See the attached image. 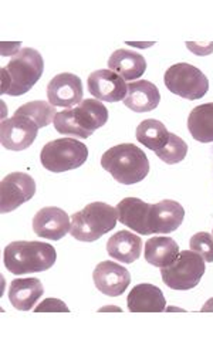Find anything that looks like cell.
I'll list each match as a JSON object with an SVG mask.
<instances>
[{
	"instance_id": "obj_13",
	"label": "cell",
	"mask_w": 213,
	"mask_h": 355,
	"mask_svg": "<svg viewBox=\"0 0 213 355\" xmlns=\"http://www.w3.org/2000/svg\"><path fill=\"white\" fill-rule=\"evenodd\" d=\"M185 218V209L179 202L164 199L151 205L148 226L151 234H168L175 232Z\"/></svg>"
},
{
	"instance_id": "obj_20",
	"label": "cell",
	"mask_w": 213,
	"mask_h": 355,
	"mask_svg": "<svg viewBox=\"0 0 213 355\" xmlns=\"http://www.w3.org/2000/svg\"><path fill=\"white\" fill-rule=\"evenodd\" d=\"M141 252V238L128 230H121L115 233L107 242V253L121 263H134L139 259Z\"/></svg>"
},
{
	"instance_id": "obj_11",
	"label": "cell",
	"mask_w": 213,
	"mask_h": 355,
	"mask_svg": "<svg viewBox=\"0 0 213 355\" xmlns=\"http://www.w3.org/2000/svg\"><path fill=\"white\" fill-rule=\"evenodd\" d=\"M88 93L100 101L118 103L127 97L126 80L112 70H97L88 76Z\"/></svg>"
},
{
	"instance_id": "obj_24",
	"label": "cell",
	"mask_w": 213,
	"mask_h": 355,
	"mask_svg": "<svg viewBox=\"0 0 213 355\" xmlns=\"http://www.w3.org/2000/svg\"><path fill=\"white\" fill-rule=\"evenodd\" d=\"M137 139L151 151H160L168 144L169 132L158 120H145L137 128Z\"/></svg>"
},
{
	"instance_id": "obj_14",
	"label": "cell",
	"mask_w": 213,
	"mask_h": 355,
	"mask_svg": "<svg viewBox=\"0 0 213 355\" xmlns=\"http://www.w3.org/2000/svg\"><path fill=\"white\" fill-rule=\"evenodd\" d=\"M93 280L97 290L103 294L108 295V297H118L130 286L131 275L121 264L107 260L96 266Z\"/></svg>"
},
{
	"instance_id": "obj_17",
	"label": "cell",
	"mask_w": 213,
	"mask_h": 355,
	"mask_svg": "<svg viewBox=\"0 0 213 355\" xmlns=\"http://www.w3.org/2000/svg\"><path fill=\"white\" fill-rule=\"evenodd\" d=\"M127 306L131 313H161L165 311L167 302L161 288L142 283L130 291Z\"/></svg>"
},
{
	"instance_id": "obj_1",
	"label": "cell",
	"mask_w": 213,
	"mask_h": 355,
	"mask_svg": "<svg viewBox=\"0 0 213 355\" xmlns=\"http://www.w3.org/2000/svg\"><path fill=\"white\" fill-rule=\"evenodd\" d=\"M44 71L42 54L30 47L19 50L2 69V94L19 97L28 93Z\"/></svg>"
},
{
	"instance_id": "obj_18",
	"label": "cell",
	"mask_w": 213,
	"mask_h": 355,
	"mask_svg": "<svg viewBox=\"0 0 213 355\" xmlns=\"http://www.w3.org/2000/svg\"><path fill=\"white\" fill-rule=\"evenodd\" d=\"M161 94L158 87L146 80H139L128 84L124 104L134 112H149L160 105Z\"/></svg>"
},
{
	"instance_id": "obj_27",
	"label": "cell",
	"mask_w": 213,
	"mask_h": 355,
	"mask_svg": "<svg viewBox=\"0 0 213 355\" xmlns=\"http://www.w3.org/2000/svg\"><path fill=\"white\" fill-rule=\"evenodd\" d=\"M191 250L202 256L207 263H213V234L207 232H199L194 234L189 242Z\"/></svg>"
},
{
	"instance_id": "obj_12",
	"label": "cell",
	"mask_w": 213,
	"mask_h": 355,
	"mask_svg": "<svg viewBox=\"0 0 213 355\" xmlns=\"http://www.w3.org/2000/svg\"><path fill=\"white\" fill-rule=\"evenodd\" d=\"M47 98L54 107L73 108L83 101L81 78L71 73H62L53 77L47 85Z\"/></svg>"
},
{
	"instance_id": "obj_8",
	"label": "cell",
	"mask_w": 213,
	"mask_h": 355,
	"mask_svg": "<svg viewBox=\"0 0 213 355\" xmlns=\"http://www.w3.org/2000/svg\"><path fill=\"white\" fill-rule=\"evenodd\" d=\"M164 83L168 90L185 100H199L209 90L206 76L192 64L178 63L165 71Z\"/></svg>"
},
{
	"instance_id": "obj_9",
	"label": "cell",
	"mask_w": 213,
	"mask_h": 355,
	"mask_svg": "<svg viewBox=\"0 0 213 355\" xmlns=\"http://www.w3.org/2000/svg\"><path fill=\"white\" fill-rule=\"evenodd\" d=\"M36 193V182L24 172H13L5 176L0 184V211L9 214L20 205L28 202Z\"/></svg>"
},
{
	"instance_id": "obj_3",
	"label": "cell",
	"mask_w": 213,
	"mask_h": 355,
	"mask_svg": "<svg viewBox=\"0 0 213 355\" xmlns=\"http://www.w3.org/2000/svg\"><path fill=\"white\" fill-rule=\"evenodd\" d=\"M101 166L123 185L144 181L149 173V161L145 153L134 144H119L104 153Z\"/></svg>"
},
{
	"instance_id": "obj_15",
	"label": "cell",
	"mask_w": 213,
	"mask_h": 355,
	"mask_svg": "<svg viewBox=\"0 0 213 355\" xmlns=\"http://www.w3.org/2000/svg\"><path fill=\"white\" fill-rule=\"evenodd\" d=\"M71 229V218L66 211L56 208V206H47L40 209L33 218V230L39 238L49 241L63 239Z\"/></svg>"
},
{
	"instance_id": "obj_6",
	"label": "cell",
	"mask_w": 213,
	"mask_h": 355,
	"mask_svg": "<svg viewBox=\"0 0 213 355\" xmlns=\"http://www.w3.org/2000/svg\"><path fill=\"white\" fill-rule=\"evenodd\" d=\"M88 159V148L74 138H58L47 142L40 153L42 165L54 173L80 168Z\"/></svg>"
},
{
	"instance_id": "obj_25",
	"label": "cell",
	"mask_w": 213,
	"mask_h": 355,
	"mask_svg": "<svg viewBox=\"0 0 213 355\" xmlns=\"http://www.w3.org/2000/svg\"><path fill=\"white\" fill-rule=\"evenodd\" d=\"M15 115L27 116L30 120L35 121L39 128H44L54 121V116L57 115L56 107L46 101H30L22 105L15 111Z\"/></svg>"
},
{
	"instance_id": "obj_5",
	"label": "cell",
	"mask_w": 213,
	"mask_h": 355,
	"mask_svg": "<svg viewBox=\"0 0 213 355\" xmlns=\"http://www.w3.org/2000/svg\"><path fill=\"white\" fill-rule=\"evenodd\" d=\"M118 220L117 209L104 202L88 203L80 212L71 215L70 234L80 242H96L111 232Z\"/></svg>"
},
{
	"instance_id": "obj_10",
	"label": "cell",
	"mask_w": 213,
	"mask_h": 355,
	"mask_svg": "<svg viewBox=\"0 0 213 355\" xmlns=\"http://www.w3.org/2000/svg\"><path fill=\"white\" fill-rule=\"evenodd\" d=\"M39 127L27 116L13 115L2 121L0 125V141L9 151H24L37 137Z\"/></svg>"
},
{
	"instance_id": "obj_29",
	"label": "cell",
	"mask_w": 213,
	"mask_h": 355,
	"mask_svg": "<svg viewBox=\"0 0 213 355\" xmlns=\"http://www.w3.org/2000/svg\"><path fill=\"white\" fill-rule=\"evenodd\" d=\"M187 47L198 54V55H207L213 53V42L210 43H195V42H187Z\"/></svg>"
},
{
	"instance_id": "obj_16",
	"label": "cell",
	"mask_w": 213,
	"mask_h": 355,
	"mask_svg": "<svg viewBox=\"0 0 213 355\" xmlns=\"http://www.w3.org/2000/svg\"><path fill=\"white\" fill-rule=\"evenodd\" d=\"M115 209L121 223L139 234H151L148 226L151 203H146L139 198H126L117 205Z\"/></svg>"
},
{
	"instance_id": "obj_26",
	"label": "cell",
	"mask_w": 213,
	"mask_h": 355,
	"mask_svg": "<svg viewBox=\"0 0 213 355\" xmlns=\"http://www.w3.org/2000/svg\"><path fill=\"white\" fill-rule=\"evenodd\" d=\"M155 154L161 161H164L168 165L179 164L185 159L188 154V144L176 134L169 132L168 144L162 148V150L155 151Z\"/></svg>"
},
{
	"instance_id": "obj_22",
	"label": "cell",
	"mask_w": 213,
	"mask_h": 355,
	"mask_svg": "<svg viewBox=\"0 0 213 355\" xmlns=\"http://www.w3.org/2000/svg\"><path fill=\"white\" fill-rule=\"evenodd\" d=\"M179 256V246L172 238L157 236L145 243V260L155 268H168Z\"/></svg>"
},
{
	"instance_id": "obj_2",
	"label": "cell",
	"mask_w": 213,
	"mask_h": 355,
	"mask_svg": "<svg viewBox=\"0 0 213 355\" xmlns=\"http://www.w3.org/2000/svg\"><path fill=\"white\" fill-rule=\"evenodd\" d=\"M108 121V110L100 100H83L74 108L57 112L54 128L57 132L70 137L88 138L96 130L104 127Z\"/></svg>"
},
{
	"instance_id": "obj_4",
	"label": "cell",
	"mask_w": 213,
	"mask_h": 355,
	"mask_svg": "<svg viewBox=\"0 0 213 355\" xmlns=\"http://www.w3.org/2000/svg\"><path fill=\"white\" fill-rule=\"evenodd\" d=\"M56 259V249L44 242H12L3 252L5 268L16 276L46 272L53 268Z\"/></svg>"
},
{
	"instance_id": "obj_30",
	"label": "cell",
	"mask_w": 213,
	"mask_h": 355,
	"mask_svg": "<svg viewBox=\"0 0 213 355\" xmlns=\"http://www.w3.org/2000/svg\"><path fill=\"white\" fill-rule=\"evenodd\" d=\"M202 313H209V311H213V299H210V300H207L206 303H205V306L202 307V310H201Z\"/></svg>"
},
{
	"instance_id": "obj_21",
	"label": "cell",
	"mask_w": 213,
	"mask_h": 355,
	"mask_svg": "<svg viewBox=\"0 0 213 355\" xmlns=\"http://www.w3.org/2000/svg\"><path fill=\"white\" fill-rule=\"evenodd\" d=\"M108 69L124 80H137L145 73L146 60L139 53L128 49H119L108 58Z\"/></svg>"
},
{
	"instance_id": "obj_19",
	"label": "cell",
	"mask_w": 213,
	"mask_h": 355,
	"mask_svg": "<svg viewBox=\"0 0 213 355\" xmlns=\"http://www.w3.org/2000/svg\"><path fill=\"white\" fill-rule=\"evenodd\" d=\"M44 293V287L39 279H16L9 287V300L16 310H32Z\"/></svg>"
},
{
	"instance_id": "obj_7",
	"label": "cell",
	"mask_w": 213,
	"mask_h": 355,
	"mask_svg": "<svg viewBox=\"0 0 213 355\" xmlns=\"http://www.w3.org/2000/svg\"><path fill=\"white\" fill-rule=\"evenodd\" d=\"M205 260L192 250H182L176 260L161 269L162 282L172 290H191L196 287L205 275Z\"/></svg>"
},
{
	"instance_id": "obj_28",
	"label": "cell",
	"mask_w": 213,
	"mask_h": 355,
	"mask_svg": "<svg viewBox=\"0 0 213 355\" xmlns=\"http://www.w3.org/2000/svg\"><path fill=\"white\" fill-rule=\"evenodd\" d=\"M35 311H36V313H43V311H63V313H67V311H70V310H69V307H67L62 300L47 299V300L43 302Z\"/></svg>"
},
{
	"instance_id": "obj_23",
	"label": "cell",
	"mask_w": 213,
	"mask_h": 355,
	"mask_svg": "<svg viewBox=\"0 0 213 355\" xmlns=\"http://www.w3.org/2000/svg\"><path fill=\"white\" fill-rule=\"evenodd\" d=\"M188 130L202 144L213 142V103L195 107L188 116Z\"/></svg>"
}]
</instances>
